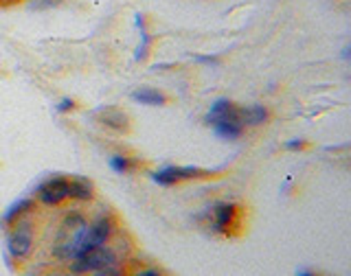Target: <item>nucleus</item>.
Instances as JSON below:
<instances>
[{
  "label": "nucleus",
  "instance_id": "aec40b11",
  "mask_svg": "<svg viewBox=\"0 0 351 276\" xmlns=\"http://www.w3.org/2000/svg\"><path fill=\"white\" fill-rule=\"evenodd\" d=\"M299 276H314V274H310V272H301Z\"/></svg>",
  "mask_w": 351,
  "mask_h": 276
},
{
  "label": "nucleus",
  "instance_id": "0eeeda50",
  "mask_svg": "<svg viewBox=\"0 0 351 276\" xmlns=\"http://www.w3.org/2000/svg\"><path fill=\"white\" fill-rule=\"evenodd\" d=\"M121 259H123V255L114 246V241H110V244H104L90 252H86L82 257H77L75 261H71L69 268L73 274H93L108 266H119Z\"/></svg>",
  "mask_w": 351,
  "mask_h": 276
},
{
  "label": "nucleus",
  "instance_id": "1a4fd4ad",
  "mask_svg": "<svg viewBox=\"0 0 351 276\" xmlns=\"http://www.w3.org/2000/svg\"><path fill=\"white\" fill-rule=\"evenodd\" d=\"M95 118L99 121V125H104L106 129L119 131V134H125L130 131V118L125 112H121L117 108H101L95 114Z\"/></svg>",
  "mask_w": 351,
  "mask_h": 276
},
{
  "label": "nucleus",
  "instance_id": "f8f14e48",
  "mask_svg": "<svg viewBox=\"0 0 351 276\" xmlns=\"http://www.w3.org/2000/svg\"><path fill=\"white\" fill-rule=\"evenodd\" d=\"M239 118L244 127H259L263 123H268L270 112L266 105H239Z\"/></svg>",
  "mask_w": 351,
  "mask_h": 276
},
{
  "label": "nucleus",
  "instance_id": "423d86ee",
  "mask_svg": "<svg viewBox=\"0 0 351 276\" xmlns=\"http://www.w3.org/2000/svg\"><path fill=\"white\" fill-rule=\"evenodd\" d=\"M33 200L44 208H60L71 202V175H49L42 180L36 191H33Z\"/></svg>",
  "mask_w": 351,
  "mask_h": 276
},
{
  "label": "nucleus",
  "instance_id": "7ed1b4c3",
  "mask_svg": "<svg viewBox=\"0 0 351 276\" xmlns=\"http://www.w3.org/2000/svg\"><path fill=\"white\" fill-rule=\"evenodd\" d=\"M204 228L211 230L213 235H239L244 228V208L235 202H215L202 213Z\"/></svg>",
  "mask_w": 351,
  "mask_h": 276
},
{
  "label": "nucleus",
  "instance_id": "6ab92c4d",
  "mask_svg": "<svg viewBox=\"0 0 351 276\" xmlns=\"http://www.w3.org/2000/svg\"><path fill=\"white\" fill-rule=\"evenodd\" d=\"M20 3H25V0H0V7H16Z\"/></svg>",
  "mask_w": 351,
  "mask_h": 276
},
{
  "label": "nucleus",
  "instance_id": "a211bd4d",
  "mask_svg": "<svg viewBox=\"0 0 351 276\" xmlns=\"http://www.w3.org/2000/svg\"><path fill=\"white\" fill-rule=\"evenodd\" d=\"M307 147V142L305 140H288L285 142V149H290V151H301V149H305Z\"/></svg>",
  "mask_w": 351,
  "mask_h": 276
},
{
  "label": "nucleus",
  "instance_id": "9d476101",
  "mask_svg": "<svg viewBox=\"0 0 351 276\" xmlns=\"http://www.w3.org/2000/svg\"><path fill=\"white\" fill-rule=\"evenodd\" d=\"M97 197V189L90 178L84 175H71V202L77 204H90Z\"/></svg>",
  "mask_w": 351,
  "mask_h": 276
},
{
  "label": "nucleus",
  "instance_id": "f257e3e1",
  "mask_svg": "<svg viewBox=\"0 0 351 276\" xmlns=\"http://www.w3.org/2000/svg\"><path fill=\"white\" fill-rule=\"evenodd\" d=\"M86 226H88V215L84 211H80V208L66 211L60 226H58V233H55L53 246H51L53 257L58 261L71 263L75 259V252L82 241Z\"/></svg>",
  "mask_w": 351,
  "mask_h": 276
},
{
  "label": "nucleus",
  "instance_id": "f3484780",
  "mask_svg": "<svg viewBox=\"0 0 351 276\" xmlns=\"http://www.w3.org/2000/svg\"><path fill=\"white\" fill-rule=\"evenodd\" d=\"M130 276H167V274H165L162 270H158V268H138Z\"/></svg>",
  "mask_w": 351,
  "mask_h": 276
},
{
  "label": "nucleus",
  "instance_id": "f03ea898",
  "mask_svg": "<svg viewBox=\"0 0 351 276\" xmlns=\"http://www.w3.org/2000/svg\"><path fill=\"white\" fill-rule=\"evenodd\" d=\"M204 121H206V125L213 127L215 134L224 140H237L244 136V131H246V127L241 125V118H239V105L230 101V99H217V101H213Z\"/></svg>",
  "mask_w": 351,
  "mask_h": 276
},
{
  "label": "nucleus",
  "instance_id": "6e6552de",
  "mask_svg": "<svg viewBox=\"0 0 351 276\" xmlns=\"http://www.w3.org/2000/svg\"><path fill=\"white\" fill-rule=\"evenodd\" d=\"M215 173L213 169H202V167H191V164H167V167H160L158 171L152 173V178L160 186H173V184H184V182H193V180H206L213 178Z\"/></svg>",
  "mask_w": 351,
  "mask_h": 276
},
{
  "label": "nucleus",
  "instance_id": "9b49d317",
  "mask_svg": "<svg viewBox=\"0 0 351 276\" xmlns=\"http://www.w3.org/2000/svg\"><path fill=\"white\" fill-rule=\"evenodd\" d=\"M36 200L33 197H22V200H18V202H14L11 204L7 211H5V215H3V224L9 228L11 224H16L18 219H22V217H29V215H33L36 213Z\"/></svg>",
  "mask_w": 351,
  "mask_h": 276
},
{
  "label": "nucleus",
  "instance_id": "2eb2a0df",
  "mask_svg": "<svg viewBox=\"0 0 351 276\" xmlns=\"http://www.w3.org/2000/svg\"><path fill=\"white\" fill-rule=\"evenodd\" d=\"M90 276H128V274L123 272V268H121V263H119V266H108V268L97 270Z\"/></svg>",
  "mask_w": 351,
  "mask_h": 276
},
{
  "label": "nucleus",
  "instance_id": "39448f33",
  "mask_svg": "<svg viewBox=\"0 0 351 276\" xmlns=\"http://www.w3.org/2000/svg\"><path fill=\"white\" fill-rule=\"evenodd\" d=\"M36 222L33 215L18 219L16 224L9 226L7 233V252L14 261H29L36 252Z\"/></svg>",
  "mask_w": 351,
  "mask_h": 276
},
{
  "label": "nucleus",
  "instance_id": "dca6fc26",
  "mask_svg": "<svg viewBox=\"0 0 351 276\" xmlns=\"http://www.w3.org/2000/svg\"><path fill=\"white\" fill-rule=\"evenodd\" d=\"M55 108H58V112H60V114H69V112H73V110L77 108V101H75V99H69V97H66V99H62V101H60L58 105H55Z\"/></svg>",
  "mask_w": 351,
  "mask_h": 276
},
{
  "label": "nucleus",
  "instance_id": "ddd939ff",
  "mask_svg": "<svg viewBox=\"0 0 351 276\" xmlns=\"http://www.w3.org/2000/svg\"><path fill=\"white\" fill-rule=\"evenodd\" d=\"M132 99H134L136 103L147 105V108H162L169 103V97L156 90V88H136V90L132 92Z\"/></svg>",
  "mask_w": 351,
  "mask_h": 276
},
{
  "label": "nucleus",
  "instance_id": "20e7f679",
  "mask_svg": "<svg viewBox=\"0 0 351 276\" xmlns=\"http://www.w3.org/2000/svg\"><path fill=\"white\" fill-rule=\"evenodd\" d=\"M119 233H121V226H119V219H117L114 213L95 215L93 219H88V226H86L84 235H82L80 246H77L75 259L86 255V252L95 250V248H99V246L110 244V241H112Z\"/></svg>",
  "mask_w": 351,
  "mask_h": 276
},
{
  "label": "nucleus",
  "instance_id": "4468645a",
  "mask_svg": "<svg viewBox=\"0 0 351 276\" xmlns=\"http://www.w3.org/2000/svg\"><path fill=\"white\" fill-rule=\"evenodd\" d=\"M138 164L141 162L136 158L125 156V153H114V156L110 158V167H112V171H117V173H132V171H136Z\"/></svg>",
  "mask_w": 351,
  "mask_h": 276
}]
</instances>
